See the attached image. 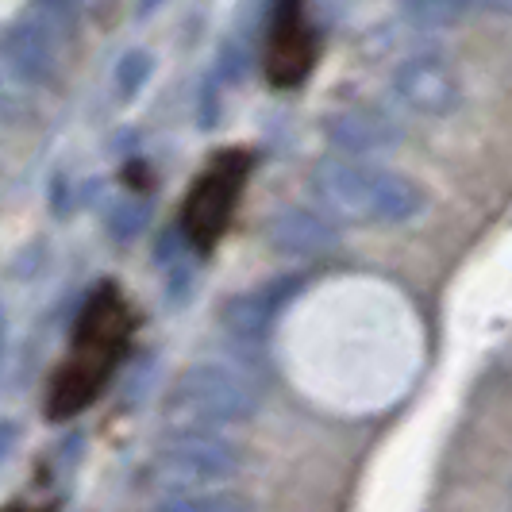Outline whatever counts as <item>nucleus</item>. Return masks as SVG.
<instances>
[{
    "mask_svg": "<svg viewBox=\"0 0 512 512\" xmlns=\"http://www.w3.org/2000/svg\"><path fill=\"white\" fill-rule=\"evenodd\" d=\"M308 189L324 212L347 224H370V228L409 224L428 208V193L420 181L385 166L355 162V158H324L312 170Z\"/></svg>",
    "mask_w": 512,
    "mask_h": 512,
    "instance_id": "nucleus-1",
    "label": "nucleus"
},
{
    "mask_svg": "<svg viewBox=\"0 0 512 512\" xmlns=\"http://www.w3.org/2000/svg\"><path fill=\"white\" fill-rule=\"evenodd\" d=\"M128 335L131 308L116 293V285H101L77 316L70 362L58 370L51 385V405H47L51 416H74L101 393L108 374L116 370V362L128 347Z\"/></svg>",
    "mask_w": 512,
    "mask_h": 512,
    "instance_id": "nucleus-2",
    "label": "nucleus"
},
{
    "mask_svg": "<svg viewBox=\"0 0 512 512\" xmlns=\"http://www.w3.org/2000/svg\"><path fill=\"white\" fill-rule=\"evenodd\" d=\"M258 412V389L247 374L231 370L224 362H197L185 366L170 393L166 416L189 432H212L224 424H243Z\"/></svg>",
    "mask_w": 512,
    "mask_h": 512,
    "instance_id": "nucleus-3",
    "label": "nucleus"
},
{
    "mask_svg": "<svg viewBox=\"0 0 512 512\" xmlns=\"http://www.w3.org/2000/svg\"><path fill=\"white\" fill-rule=\"evenodd\" d=\"M247 178H251V154L220 151L205 166V174L193 181L181 205V235L193 251H212L224 239Z\"/></svg>",
    "mask_w": 512,
    "mask_h": 512,
    "instance_id": "nucleus-4",
    "label": "nucleus"
},
{
    "mask_svg": "<svg viewBox=\"0 0 512 512\" xmlns=\"http://www.w3.org/2000/svg\"><path fill=\"white\" fill-rule=\"evenodd\" d=\"M243 466V451L220 439L216 432H189L178 428L151 459V474L162 486H201V482H228Z\"/></svg>",
    "mask_w": 512,
    "mask_h": 512,
    "instance_id": "nucleus-5",
    "label": "nucleus"
},
{
    "mask_svg": "<svg viewBox=\"0 0 512 512\" xmlns=\"http://www.w3.org/2000/svg\"><path fill=\"white\" fill-rule=\"evenodd\" d=\"M316 27L308 20L305 0H274L270 35H266V81L274 89L301 85L316 66Z\"/></svg>",
    "mask_w": 512,
    "mask_h": 512,
    "instance_id": "nucleus-6",
    "label": "nucleus"
},
{
    "mask_svg": "<svg viewBox=\"0 0 512 512\" xmlns=\"http://www.w3.org/2000/svg\"><path fill=\"white\" fill-rule=\"evenodd\" d=\"M393 93L401 104H409L416 116H432L443 120L451 112H459L462 104V77L451 58L436 51L412 54L397 66L393 74Z\"/></svg>",
    "mask_w": 512,
    "mask_h": 512,
    "instance_id": "nucleus-7",
    "label": "nucleus"
},
{
    "mask_svg": "<svg viewBox=\"0 0 512 512\" xmlns=\"http://www.w3.org/2000/svg\"><path fill=\"white\" fill-rule=\"evenodd\" d=\"M62 39L66 35H58L39 16H27L0 39V62L24 85H47L54 81L58 62H62Z\"/></svg>",
    "mask_w": 512,
    "mask_h": 512,
    "instance_id": "nucleus-8",
    "label": "nucleus"
},
{
    "mask_svg": "<svg viewBox=\"0 0 512 512\" xmlns=\"http://www.w3.org/2000/svg\"><path fill=\"white\" fill-rule=\"evenodd\" d=\"M324 131L335 151H343V158H355V162L393 151L401 143V128L378 108H339L324 120Z\"/></svg>",
    "mask_w": 512,
    "mask_h": 512,
    "instance_id": "nucleus-9",
    "label": "nucleus"
},
{
    "mask_svg": "<svg viewBox=\"0 0 512 512\" xmlns=\"http://www.w3.org/2000/svg\"><path fill=\"white\" fill-rule=\"evenodd\" d=\"M301 278H278V282L251 289V293H239L224 305V324L228 332H235L239 339H262V335L274 328V320L282 316V308L297 297Z\"/></svg>",
    "mask_w": 512,
    "mask_h": 512,
    "instance_id": "nucleus-10",
    "label": "nucleus"
},
{
    "mask_svg": "<svg viewBox=\"0 0 512 512\" xmlns=\"http://www.w3.org/2000/svg\"><path fill=\"white\" fill-rule=\"evenodd\" d=\"M266 235L274 251L293 258H324L339 247V231L320 212H308V208H282L270 220Z\"/></svg>",
    "mask_w": 512,
    "mask_h": 512,
    "instance_id": "nucleus-11",
    "label": "nucleus"
},
{
    "mask_svg": "<svg viewBox=\"0 0 512 512\" xmlns=\"http://www.w3.org/2000/svg\"><path fill=\"white\" fill-rule=\"evenodd\" d=\"M154 512H258V505L235 489H208V493H174L158 501Z\"/></svg>",
    "mask_w": 512,
    "mask_h": 512,
    "instance_id": "nucleus-12",
    "label": "nucleus"
},
{
    "mask_svg": "<svg viewBox=\"0 0 512 512\" xmlns=\"http://www.w3.org/2000/svg\"><path fill=\"white\" fill-rule=\"evenodd\" d=\"M405 12L420 27H455L474 12V0H405Z\"/></svg>",
    "mask_w": 512,
    "mask_h": 512,
    "instance_id": "nucleus-13",
    "label": "nucleus"
},
{
    "mask_svg": "<svg viewBox=\"0 0 512 512\" xmlns=\"http://www.w3.org/2000/svg\"><path fill=\"white\" fill-rule=\"evenodd\" d=\"M154 74V58L147 51H128L120 58V66H116V85H120V93L124 97H135L143 85H147V77Z\"/></svg>",
    "mask_w": 512,
    "mask_h": 512,
    "instance_id": "nucleus-14",
    "label": "nucleus"
},
{
    "mask_svg": "<svg viewBox=\"0 0 512 512\" xmlns=\"http://www.w3.org/2000/svg\"><path fill=\"white\" fill-rule=\"evenodd\" d=\"M112 235L116 239H131L135 231L147 224V205L143 201H135V197H124L120 205H116V212H112Z\"/></svg>",
    "mask_w": 512,
    "mask_h": 512,
    "instance_id": "nucleus-15",
    "label": "nucleus"
},
{
    "mask_svg": "<svg viewBox=\"0 0 512 512\" xmlns=\"http://www.w3.org/2000/svg\"><path fill=\"white\" fill-rule=\"evenodd\" d=\"M16 439H20V424L16 420H0V462L8 459V451L16 447Z\"/></svg>",
    "mask_w": 512,
    "mask_h": 512,
    "instance_id": "nucleus-16",
    "label": "nucleus"
},
{
    "mask_svg": "<svg viewBox=\"0 0 512 512\" xmlns=\"http://www.w3.org/2000/svg\"><path fill=\"white\" fill-rule=\"evenodd\" d=\"M474 8H482L489 16H512V0H474Z\"/></svg>",
    "mask_w": 512,
    "mask_h": 512,
    "instance_id": "nucleus-17",
    "label": "nucleus"
},
{
    "mask_svg": "<svg viewBox=\"0 0 512 512\" xmlns=\"http://www.w3.org/2000/svg\"><path fill=\"white\" fill-rule=\"evenodd\" d=\"M162 0H139V12H151V8H158Z\"/></svg>",
    "mask_w": 512,
    "mask_h": 512,
    "instance_id": "nucleus-18",
    "label": "nucleus"
},
{
    "mask_svg": "<svg viewBox=\"0 0 512 512\" xmlns=\"http://www.w3.org/2000/svg\"><path fill=\"white\" fill-rule=\"evenodd\" d=\"M77 4H81V8H85V4H101V0H77Z\"/></svg>",
    "mask_w": 512,
    "mask_h": 512,
    "instance_id": "nucleus-19",
    "label": "nucleus"
},
{
    "mask_svg": "<svg viewBox=\"0 0 512 512\" xmlns=\"http://www.w3.org/2000/svg\"><path fill=\"white\" fill-rule=\"evenodd\" d=\"M8 512H20V509H8Z\"/></svg>",
    "mask_w": 512,
    "mask_h": 512,
    "instance_id": "nucleus-20",
    "label": "nucleus"
}]
</instances>
